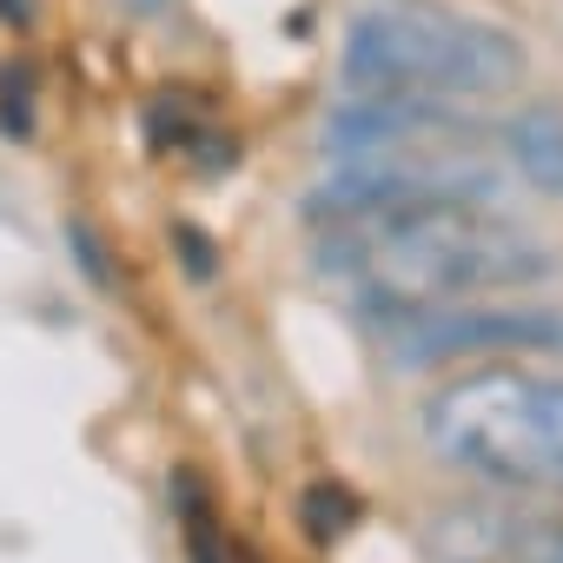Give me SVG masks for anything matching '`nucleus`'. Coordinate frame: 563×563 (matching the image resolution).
I'll return each mask as SVG.
<instances>
[{
	"label": "nucleus",
	"instance_id": "1",
	"mask_svg": "<svg viewBox=\"0 0 563 563\" xmlns=\"http://www.w3.org/2000/svg\"><path fill=\"white\" fill-rule=\"evenodd\" d=\"M319 265L378 312L457 306L464 292H510L556 272L550 245L517 219L490 212V199H405L365 219H345Z\"/></svg>",
	"mask_w": 563,
	"mask_h": 563
},
{
	"label": "nucleus",
	"instance_id": "2",
	"mask_svg": "<svg viewBox=\"0 0 563 563\" xmlns=\"http://www.w3.org/2000/svg\"><path fill=\"white\" fill-rule=\"evenodd\" d=\"M325 146L339 179L306 206L319 225L365 219L405 199H490V133L451 113V100H405V93H358L332 113Z\"/></svg>",
	"mask_w": 563,
	"mask_h": 563
},
{
	"label": "nucleus",
	"instance_id": "3",
	"mask_svg": "<svg viewBox=\"0 0 563 563\" xmlns=\"http://www.w3.org/2000/svg\"><path fill=\"white\" fill-rule=\"evenodd\" d=\"M424 438L444 464L497 484L563 497V378L523 365H477L424 398Z\"/></svg>",
	"mask_w": 563,
	"mask_h": 563
},
{
	"label": "nucleus",
	"instance_id": "4",
	"mask_svg": "<svg viewBox=\"0 0 563 563\" xmlns=\"http://www.w3.org/2000/svg\"><path fill=\"white\" fill-rule=\"evenodd\" d=\"M530 74L517 34L451 14V8H378L358 14L345 34V80L352 93H405V100H490Z\"/></svg>",
	"mask_w": 563,
	"mask_h": 563
},
{
	"label": "nucleus",
	"instance_id": "5",
	"mask_svg": "<svg viewBox=\"0 0 563 563\" xmlns=\"http://www.w3.org/2000/svg\"><path fill=\"white\" fill-rule=\"evenodd\" d=\"M398 372H431L457 358H563V312L550 306H424L378 312Z\"/></svg>",
	"mask_w": 563,
	"mask_h": 563
},
{
	"label": "nucleus",
	"instance_id": "6",
	"mask_svg": "<svg viewBox=\"0 0 563 563\" xmlns=\"http://www.w3.org/2000/svg\"><path fill=\"white\" fill-rule=\"evenodd\" d=\"M504 159L550 199H563V107H523L497 126Z\"/></svg>",
	"mask_w": 563,
	"mask_h": 563
},
{
	"label": "nucleus",
	"instance_id": "7",
	"mask_svg": "<svg viewBox=\"0 0 563 563\" xmlns=\"http://www.w3.org/2000/svg\"><path fill=\"white\" fill-rule=\"evenodd\" d=\"M173 517H179V543H186V563H225V530H219V510H212V490L192 464L173 471Z\"/></svg>",
	"mask_w": 563,
	"mask_h": 563
},
{
	"label": "nucleus",
	"instance_id": "8",
	"mask_svg": "<svg viewBox=\"0 0 563 563\" xmlns=\"http://www.w3.org/2000/svg\"><path fill=\"white\" fill-rule=\"evenodd\" d=\"M299 523H306L319 543H339L345 530H358V523H365V497H358V490H345V484H312V490L299 497Z\"/></svg>",
	"mask_w": 563,
	"mask_h": 563
},
{
	"label": "nucleus",
	"instance_id": "9",
	"mask_svg": "<svg viewBox=\"0 0 563 563\" xmlns=\"http://www.w3.org/2000/svg\"><path fill=\"white\" fill-rule=\"evenodd\" d=\"M497 563H563V517H504Z\"/></svg>",
	"mask_w": 563,
	"mask_h": 563
},
{
	"label": "nucleus",
	"instance_id": "10",
	"mask_svg": "<svg viewBox=\"0 0 563 563\" xmlns=\"http://www.w3.org/2000/svg\"><path fill=\"white\" fill-rule=\"evenodd\" d=\"M34 87H41V80H34V67H21V60L0 74V126H8L14 140L34 133Z\"/></svg>",
	"mask_w": 563,
	"mask_h": 563
},
{
	"label": "nucleus",
	"instance_id": "11",
	"mask_svg": "<svg viewBox=\"0 0 563 563\" xmlns=\"http://www.w3.org/2000/svg\"><path fill=\"white\" fill-rule=\"evenodd\" d=\"M74 258H80V272H87V278H100V292H120V272H113V258H107L100 232L74 225Z\"/></svg>",
	"mask_w": 563,
	"mask_h": 563
},
{
	"label": "nucleus",
	"instance_id": "12",
	"mask_svg": "<svg viewBox=\"0 0 563 563\" xmlns=\"http://www.w3.org/2000/svg\"><path fill=\"white\" fill-rule=\"evenodd\" d=\"M173 239H179V258H186V278H212V272H219V258H212V245H206V232H192V225H173Z\"/></svg>",
	"mask_w": 563,
	"mask_h": 563
},
{
	"label": "nucleus",
	"instance_id": "13",
	"mask_svg": "<svg viewBox=\"0 0 563 563\" xmlns=\"http://www.w3.org/2000/svg\"><path fill=\"white\" fill-rule=\"evenodd\" d=\"M126 8H133V14H159V8H166V0H126Z\"/></svg>",
	"mask_w": 563,
	"mask_h": 563
}]
</instances>
